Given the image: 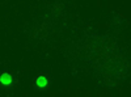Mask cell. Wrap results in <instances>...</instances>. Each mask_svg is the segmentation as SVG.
<instances>
[{
    "mask_svg": "<svg viewBox=\"0 0 131 97\" xmlns=\"http://www.w3.org/2000/svg\"><path fill=\"white\" fill-rule=\"evenodd\" d=\"M12 81H13V79L9 73H2L0 75V83H2L3 85H10Z\"/></svg>",
    "mask_w": 131,
    "mask_h": 97,
    "instance_id": "6da1fadb",
    "label": "cell"
},
{
    "mask_svg": "<svg viewBox=\"0 0 131 97\" xmlns=\"http://www.w3.org/2000/svg\"><path fill=\"white\" fill-rule=\"evenodd\" d=\"M36 84H37L38 88H45V87H47L49 80H47L46 76H38L37 80H36Z\"/></svg>",
    "mask_w": 131,
    "mask_h": 97,
    "instance_id": "7a4b0ae2",
    "label": "cell"
}]
</instances>
